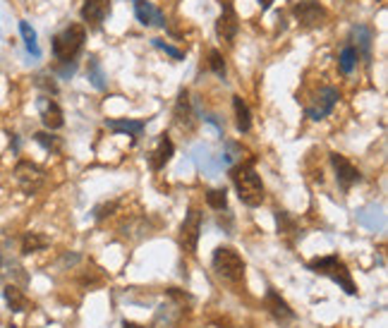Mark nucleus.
Instances as JSON below:
<instances>
[{
    "label": "nucleus",
    "instance_id": "obj_1",
    "mask_svg": "<svg viewBox=\"0 0 388 328\" xmlns=\"http://www.w3.org/2000/svg\"><path fill=\"white\" fill-rule=\"evenodd\" d=\"M230 180H233L235 190H238V197L245 206H261L264 201V182L256 175L254 165L249 163H238L233 170H230Z\"/></svg>",
    "mask_w": 388,
    "mask_h": 328
},
{
    "label": "nucleus",
    "instance_id": "obj_2",
    "mask_svg": "<svg viewBox=\"0 0 388 328\" xmlns=\"http://www.w3.org/2000/svg\"><path fill=\"white\" fill-rule=\"evenodd\" d=\"M307 266H309V271H314V273H319V275H328V278H331L333 283H338L348 295H358V285L353 283V275H350L348 266H345L338 257H333V254L331 257L312 259Z\"/></svg>",
    "mask_w": 388,
    "mask_h": 328
},
{
    "label": "nucleus",
    "instance_id": "obj_3",
    "mask_svg": "<svg viewBox=\"0 0 388 328\" xmlns=\"http://www.w3.org/2000/svg\"><path fill=\"white\" fill-rule=\"evenodd\" d=\"M84 41H87V29L82 24H70L58 36H53V55L60 62H72L80 55Z\"/></svg>",
    "mask_w": 388,
    "mask_h": 328
},
{
    "label": "nucleus",
    "instance_id": "obj_4",
    "mask_svg": "<svg viewBox=\"0 0 388 328\" xmlns=\"http://www.w3.org/2000/svg\"><path fill=\"white\" fill-rule=\"evenodd\" d=\"M211 264H213V271H216L223 280L240 283V280L245 278V259L240 257L233 247H216Z\"/></svg>",
    "mask_w": 388,
    "mask_h": 328
},
{
    "label": "nucleus",
    "instance_id": "obj_5",
    "mask_svg": "<svg viewBox=\"0 0 388 328\" xmlns=\"http://www.w3.org/2000/svg\"><path fill=\"white\" fill-rule=\"evenodd\" d=\"M292 15L295 19L302 24V27L312 29V27H321L328 19V10L324 8L317 0H300V3L292 5Z\"/></svg>",
    "mask_w": 388,
    "mask_h": 328
},
{
    "label": "nucleus",
    "instance_id": "obj_6",
    "mask_svg": "<svg viewBox=\"0 0 388 328\" xmlns=\"http://www.w3.org/2000/svg\"><path fill=\"white\" fill-rule=\"evenodd\" d=\"M199 237H202V213H199L197 209H190L185 216V223H182V228H180L182 252H187V254L197 252Z\"/></svg>",
    "mask_w": 388,
    "mask_h": 328
},
{
    "label": "nucleus",
    "instance_id": "obj_7",
    "mask_svg": "<svg viewBox=\"0 0 388 328\" xmlns=\"http://www.w3.org/2000/svg\"><path fill=\"white\" fill-rule=\"evenodd\" d=\"M15 175H17V182L27 194H36L46 182V173L31 161H19L17 168H15Z\"/></svg>",
    "mask_w": 388,
    "mask_h": 328
},
{
    "label": "nucleus",
    "instance_id": "obj_8",
    "mask_svg": "<svg viewBox=\"0 0 388 328\" xmlns=\"http://www.w3.org/2000/svg\"><path fill=\"white\" fill-rule=\"evenodd\" d=\"M238 31H240L238 12L233 10V3H230V0H223L221 3V17L216 19V34L221 36L223 41L233 44L235 36H238Z\"/></svg>",
    "mask_w": 388,
    "mask_h": 328
},
{
    "label": "nucleus",
    "instance_id": "obj_9",
    "mask_svg": "<svg viewBox=\"0 0 388 328\" xmlns=\"http://www.w3.org/2000/svg\"><path fill=\"white\" fill-rule=\"evenodd\" d=\"M338 98H340V93H338L335 86H324V89H319L314 103H312V106H307V118H312V120L326 118L328 113L333 111V106H335V101H338Z\"/></svg>",
    "mask_w": 388,
    "mask_h": 328
},
{
    "label": "nucleus",
    "instance_id": "obj_10",
    "mask_svg": "<svg viewBox=\"0 0 388 328\" xmlns=\"http://www.w3.org/2000/svg\"><path fill=\"white\" fill-rule=\"evenodd\" d=\"M80 15L89 27H101L108 15H111V0H84Z\"/></svg>",
    "mask_w": 388,
    "mask_h": 328
},
{
    "label": "nucleus",
    "instance_id": "obj_11",
    "mask_svg": "<svg viewBox=\"0 0 388 328\" xmlns=\"http://www.w3.org/2000/svg\"><path fill=\"white\" fill-rule=\"evenodd\" d=\"M331 163L335 168V180H338V185L343 187V190H350L355 182H360V178H362L360 170L355 168L343 154H331Z\"/></svg>",
    "mask_w": 388,
    "mask_h": 328
},
{
    "label": "nucleus",
    "instance_id": "obj_12",
    "mask_svg": "<svg viewBox=\"0 0 388 328\" xmlns=\"http://www.w3.org/2000/svg\"><path fill=\"white\" fill-rule=\"evenodd\" d=\"M173 154H175V144H173V139L168 137V134H161L159 144H156V149L151 151V156H149L151 170H164L168 161L173 158Z\"/></svg>",
    "mask_w": 388,
    "mask_h": 328
},
{
    "label": "nucleus",
    "instance_id": "obj_13",
    "mask_svg": "<svg viewBox=\"0 0 388 328\" xmlns=\"http://www.w3.org/2000/svg\"><path fill=\"white\" fill-rule=\"evenodd\" d=\"M134 15L144 27H164L166 29V17L159 8H154L146 0H134Z\"/></svg>",
    "mask_w": 388,
    "mask_h": 328
},
{
    "label": "nucleus",
    "instance_id": "obj_14",
    "mask_svg": "<svg viewBox=\"0 0 388 328\" xmlns=\"http://www.w3.org/2000/svg\"><path fill=\"white\" fill-rule=\"evenodd\" d=\"M266 309H269L271 316H274V319H278V321L295 319V311L290 309V304H288V302L283 300L274 288L266 290Z\"/></svg>",
    "mask_w": 388,
    "mask_h": 328
},
{
    "label": "nucleus",
    "instance_id": "obj_15",
    "mask_svg": "<svg viewBox=\"0 0 388 328\" xmlns=\"http://www.w3.org/2000/svg\"><path fill=\"white\" fill-rule=\"evenodd\" d=\"M173 116H175V122L180 125L182 129H194V113H192V103H190V93L185 89L180 91L175 101V108H173Z\"/></svg>",
    "mask_w": 388,
    "mask_h": 328
},
{
    "label": "nucleus",
    "instance_id": "obj_16",
    "mask_svg": "<svg viewBox=\"0 0 388 328\" xmlns=\"http://www.w3.org/2000/svg\"><path fill=\"white\" fill-rule=\"evenodd\" d=\"M371 39H374V31L369 27H364V24H358V27L353 29V41H355L353 48L358 51V53H362V58L367 62L371 60Z\"/></svg>",
    "mask_w": 388,
    "mask_h": 328
},
{
    "label": "nucleus",
    "instance_id": "obj_17",
    "mask_svg": "<svg viewBox=\"0 0 388 328\" xmlns=\"http://www.w3.org/2000/svg\"><path fill=\"white\" fill-rule=\"evenodd\" d=\"M41 120H44V125L48 129H60L62 125H65V118H62V108L58 106L55 101H51V98L41 101Z\"/></svg>",
    "mask_w": 388,
    "mask_h": 328
},
{
    "label": "nucleus",
    "instance_id": "obj_18",
    "mask_svg": "<svg viewBox=\"0 0 388 328\" xmlns=\"http://www.w3.org/2000/svg\"><path fill=\"white\" fill-rule=\"evenodd\" d=\"M233 111H235V125L240 132H249L252 129V113L249 106L242 101V96H233Z\"/></svg>",
    "mask_w": 388,
    "mask_h": 328
},
{
    "label": "nucleus",
    "instance_id": "obj_19",
    "mask_svg": "<svg viewBox=\"0 0 388 328\" xmlns=\"http://www.w3.org/2000/svg\"><path fill=\"white\" fill-rule=\"evenodd\" d=\"M3 298L8 302V307L12 311H27L29 309V300L24 298V293L17 288V285H5Z\"/></svg>",
    "mask_w": 388,
    "mask_h": 328
},
{
    "label": "nucleus",
    "instance_id": "obj_20",
    "mask_svg": "<svg viewBox=\"0 0 388 328\" xmlns=\"http://www.w3.org/2000/svg\"><path fill=\"white\" fill-rule=\"evenodd\" d=\"M106 125L111 129H115V132H125L134 139L141 137V132H144V127H146L141 120H106Z\"/></svg>",
    "mask_w": 388,
    "mask_h": 328
},
{
    "label": "nucleus",
    "instance_id": "obj_21",
    "mask_svg": "<svg viewBox=\"0 0 388 328\" xmlns=\"http://www.w3.org/2000/svg\"><path fill=\"white\" fill-rule=\"evenodd\" d=\"M48 247V237L41 235V233H24L22 237V252L24 254H34L41 252V249Z\"/></svg>",
    "mask_w": 388,
    "mask_h": 328
},
{
    "label": "nucleus",
    "instance_id": "obj_22",
    "mask_svg": "<svg viewBox=\"0 0 388 328\" xmlns=\"http://www.w3.org/2000/svg\"><path fill=\"white\" fill-rule=\"evenodd\" d=\"M358 60H360V53L353 48V46H345L343 51H340V58H338V65H340V72L343 75H350V72L358 67Z\"/></svg>",
    "mask_w": 388,
    "mask_h": 328
},
{
    "label": "nucleus",
    "instance_id": "obj_23",
    "mask_svg": "<svg viewBox=\"0 0 388 328\" xmlns=\"http://www.w3.org/2000/svg\"><path fill=\"white\" fill-rule=\"evenodd\" d=\"M87 72H89V80H91V84L96 86V89H103V86H106V75H103V67L96 55H89Z\"/></svg>",
    "mask_w": 388,
    "mask_h": 328
},
{
    "label": "nucleus",
    "instance_id": "obj_24",
    "mask_svg": "<svg viewBox=\"0 0 388 328\" xmlns=\"http://www.w3.org/2000/svg\"><path fill=\"white\" fill-rule=\"evenodd\" d=\"M19 31H22V39H24V46H27V51L31 55H41V48H39V44H36V31L31 29V24L29 22H19Z\"/></svg>",
    "mask_w": 388,
    "mask_h": 328
},
{
    "label": "nucleus",
    "instance_id": "obj_25",
    "mask_svg": "<svg viewBox=\"0 0 388 328\" xmlns=\"http://www.w3.org/2000/svg\"><path fill=\"white\" fill-rule=\"evenodd\" d=\"M206 204L211 206L213 211H223L225 206H228V194H225V190H209Z\"/></svg>",
    "mask_w": 388,
    "mask_h": 328
},
{
    "label": "nucleus",
    "instance_id": "obj_26",
    "mask_svg": "<svg viewBox=\"0 0 388 328\" xmlns=\"http://www.w3.org/2000/svg\"><path fill=\"white\" fill-rule=\"evenodd\" d=\"M209 67H211V72L216 77H225V60L221 55V51H209Z\"/></svg>",
    "mask_w": 388,
    "mask_h": 328
},
{
    "label": "nucleus",
    "instance_id": "obj_27",
    "mask_svg": "<svg viewBox=\"0 0 388 328\" xmlns=\"http://www.w3.org/2000/svg\"><path fill=\"white\" fill-rule=\"evenodd\" d=\"M34 139H36V142H39L44 149H48V151H60V147H62L60 139L53 137V134H48V132H36Z\"/></svg>",
    "mask_w": 388,
    "mask_h": 328
},
{
    "label": "nucleus",
    "instance_id": "obj_28",
    "mask_svg": "<svg viewBox=\"0 0 388 328\" xmlns=\"http://www.w3.org/2000/svg\"><path fill=\"white\" fill-rule=\"evenodd\" d=\"M151 44L156 46L159 51H164V53H168L170 58H175V60H182L185 58V53H182L180 48H175V46H170V44H166L164 39H151Z\"/></svg>",
    "mask_w": 388,
    "mask_h": 328
},
{
    "label": "nucleus",
    "instance_id": "obj_29",
    "mask_svg": "<svg viewBox=\"0 0 388 328\" xmlns=\"http://www.w3.org/2000/svg\"><path fill=\"white\" fill-rule=\"evenodd\" d=\"M276 223H278V233H292L295 230V221H292L285 211H276Z\"/></svg>",
    "mask_w": 388,
    "mask_h": 328
},
{
    "label": "nucleus",
    "instance_id": "obj_30",
    "mask_svg": "<svg viewBox=\"0 0 388 328\" xmlns=\"http://www.w3.org/2000/svg\"><path fill=\"white\" fill-rule=\"evenodd\" d=\"M115 206H118L115 201H111V204H103V206H96V209H94V216H96L98 221H103V218L111 216V213L115 211Z\"/></svg>",
    "mask_w": 388,
    "mask_h": 328
},
{
    "label": "nucleus",
    "instance_id": "obj_31",
    "mask_svg": "<svg viewBox=\"0 0 388 328\" xmlns=\"http://www.w3.org/2000/svg\"><path fill=\"white\" fill-rule=\"evenodd\" d=\"M36 84H39L44 91H48V93H58V84L53 80H48V77H36Z\"/></svg>",
    "mask_w": 388,
    "mask_h": 328
},
{
    "label": "nucleus",
    "instance_id": "obj_32",
    "mask_svg": "<svg viewBox=\"0 0 388 328\" xmlns=\"http://www.w3.org/2000/svg\"><path fill=\"white\" fill-rule=\"evenodd\" d=\"M75 70H77V62L75 60H72V62H62L60 77H72V75H75Z\"/></svg>",
    "mask_w": 388,
    "mask_h": 328
},
{
    "label": "nucleus",
    "instance_id": "obj_33",
    "mask_svg": "<svg viewBox=\"0 0 388 328\" xmlns=\"http://www.w3.org/2000/svg\"><path fill=\"white\" fill-rule=\"evenodd\" d=\"M276 0H259V5H261V10H269L271 5H274Z\"/></svg>",
    "mask_w": 388,
    "mask_h": 328
},
{
    "label": "nucleus",
    "instance_id": "obj_34",
    "mask_svg": "<svg viewBox=\"0 0 388 328\" xmlns=\"http://www.w3.org/2000/svg\"><path fill=\"white\" fill-rule=\"evenodd\" d=\"M123 328H141L139 324H132V321H123Z\"/></svg>",
    "mask_w": 388,
    "mask_h": 328
},
{
    "label": "nucleus",
    "instance_id": "obj_35",
    "mask_svg": "<svg viewBox=\"0 0 388 328\" xmlns=\"http://www.w3.org/2000/svg\"><path fill=\"white\" fill-rule=\"evenodd\" d=\"M0 264H3V254H0Z\"/></svg>",
    "mask_w": 388,
    "mask_h": 328
}]
</instances>
